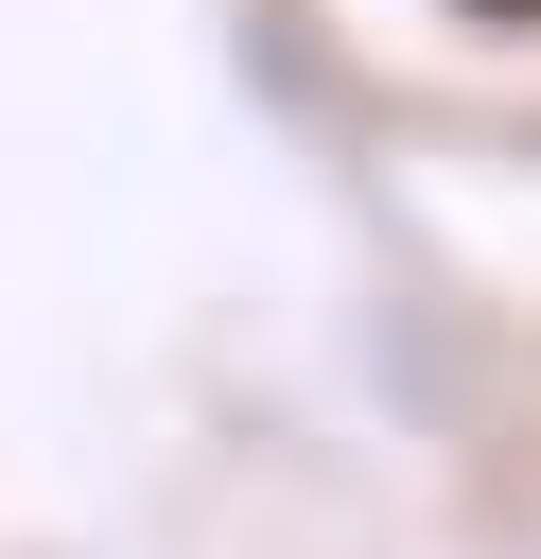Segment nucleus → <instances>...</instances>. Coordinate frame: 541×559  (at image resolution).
Returning <instances> with one entry per match:
<instances>
[{
    "instance_id": "nucleus-1",
    "label": "nucleus",
    "mask_w": 541,
    "mask_h": 559,
    "mask_svg": "<svg viewBox=\"0 0 541 559\" xmlns=\"http://www.w3.org/2000/svg\"><path fill=\"white\" fill-rule=\"evenodd\" d=\"M506 17H541V0H506Z\"/></svg>"
}]
</instances>
